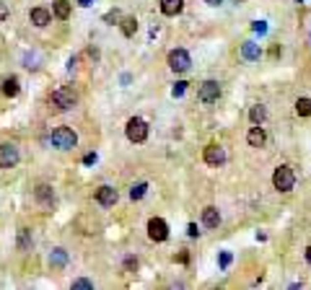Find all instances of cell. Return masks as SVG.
I'll list each match as a JSON object with an SVG mask.
<instances>
[{
  "instance_id": "1",
  "label": "cell",
  "mask_w": 311,
  "mask_h": 290,
  "mask_svg": "<svg viewBox=\"0 0 311 290\" xmlns=\"http://www.w3.org/2000/svg\"><path fill=\"white\" fill-rule=\"evenodd\" d=\"M272 184H275L278 192H290V189L296 187V174H293V169L290 166H278L275 169V174H272Z\"/></svg>"
},
{
  "instance_id": "2",
  "label": "cell",
  "mask_w": 311,
  "mask_h": 290,
  "mask_svg": "<svg viewBox=\"0 0 311 290\" xmlns=\"http://www.w3.org/2000/svg\"><path fill=\"white\" fill-rule=\"evenodd\" d=\"M52 145L57 150H70V148H76L78 145V135L70 130V127H57V130L52 132Z\"/></svg>"
},
{
  "instance_id": "3",
  "label": "cell",
  "mask_w": 311,
  "mask_h": 290,
  "mask_svg": "<svg viewBox=\"0 0 311 290\" xmlns=\"http://www.w3.org/2000/svg\"><path fill=\"white\" fill-rule=\"evenodd\" d=\"M125 135L130 143H145V138H148V124H145L140 117H132L125 127Z\"/></svg>"
},
{
  "instance_id": "4",
  "label": "cell",
  "mask_w": 311,
  "mask_h": 290,
  "mask_svg": "<svg viewBox=\"0 0 311 290\" xmlns=\"http://www.w3.org/2000/svg\"><path fill=\"white\" fill-rule=\"evenodd\" d=\"M50 104L57 106V109H73L76 106V94L70 88H54L52 96H50Z\"/></svg>"
},
{
  "instance_id": "5",
  "label": "cell",
  "mask_w": 311,
  "mask_h": 290,
  "mask_svg": "<svg viewBox=\"0 0 311 290\" xmlns=\"http://www.w3.org/2000/svg\"><path fill=\"white\" fill-rule=\"evenodd\" d=\"M192 65V60H189V52L187 49H171L169 52V68L174 72H187Z\"/></svg>"
},
{
  "instance_id": "6",
  "label": "cell",
  "mask_w": 311,
  "mask_h": 290,
  "mask_svg": "<svg viewBox=\"0 0 311 290\" xmlns=\"http://www.w3.org/2000/svg\"><path fill=\"white\" fill-rule=\"evenodd\" d=\"M148 236L151 241H166L169 239V225L163 218H151L148 220Z\"/></svg>"
},
{
  "instance_id": "7",
  "label": "cell",
  "mask_w": 311,
  "mask_h": 290,
  "mask_svg": "<svg viewBox=\"0 0 311 290\" xmlns=\"http://www.w3.org/2000/svg\"><path fill=\"white\" fill-rule=\"evenodd\" d=\"M18 163V148L13 143H3L0 145V169H13Z\"/></svg>"
},
{
  "instance_id": "8",
  "label": "cell",
  "mask_w": 311,
  "mask_h": 290,
  "mask_svg": "<svg viewBox=\"0 0 311 290\" xmlns=\"http://www.w3.org/2000/svg\"><path fill=\"white\" fill-rule=\"evenodd\" d=\"M200 101H205V104H213L218 101V96H221V83L218 80H205L203 86H200Z\"/></svg>"
},
{
  "instance_id": "9",
  "label": "cell",
  "mask_w": 311,
  "mask_h": 290,
  "mask_svg": "<svg viewBox=\"0 0 311 290\" xmlns=\"http://www.w3.org/2000/svg\"><path fill=\"white\" fill-rule=\"evenodd\" d=\"M203 158H205V163H210V166H221V163H226V150L221 148V145H207Z\"/></svg>"
},
{
  "instance_id": "10",
  "label": "cell",
  "mask_w": 311,
  "mask_h": 290,
  "mask_svg": "<svg viewBox=\"0 0 311 290\" xmlns=\"http://www.w3.org/2000/svg\"><path fill=\"white\" fill-rule=\"evenodd\" d=\"M96 202H99V205H114V202H117V189L109 187V184L99 187V189H96Z\"/></svg>"
},
{
  "instance_id": "11",
  "label": "cell",
  "mask_w": 311,
  "mask_h": 290,
  "mask_svg": "<svg viewBox=\"0 0 311 290\" xmlns=\"http://www.w3.org/2000/svg\"><path fill=\"white\" fill-rule=\"evenodd\" d=\"M246 143H249L252 148H262V145L267 143V135H264L262 124H254V127H252L249 135H246Z\"/></svg>"
},
{
  "instance_id": "12",
  "label": "cell",
  "mask_w": 311,
  "mask_h": 290,
  "mask_svg": "<svg viewBox=\"0 0 311 290\" xmlns=\"http://www.w3.org/2000/svg\"><path fill=\"white\" fill-rule=\"evenodd\" d=\"M29 21L34 24V26H47L50 21H52V13L47 11V8H31V13H29Z\"/></svg>"
},
{
  "instance_id": "13",
  "label": "cell",
  "mask_w": 311,
  "mask_h": 290,
  "mask_svg": "<svg viewBox=\"0 0 311 290\" xmlns=\"http://www.w3.org/2000/svg\"><path fill=\"white\" fill-rule=\"evenodd\" d=\"M184 8V0H161V13L163 16H177Z\"/></svg>"
},
{
  "instance_id": "14",
  "label": "cell",
  "mask_w": 311,
  "mask_h": 290,
  "mask_svg": "<svg viewBox=\"0 0 311 290\" xmlns=\"http://www.w3.org/2000/svg\"><path fill=\"white\" fill-rule=\"evenodd\" d=\"M259 54H262L259 44H254V42H244V44H241V57H244V60L254 62V60H259Z\"/></svg>"
},
{
  "instance_id": "15",
  "label": "cell",
  "mask_w": 311,
  "mask_h": 290,
  "mask_svg": "<svg viewBox=\"0 0 311 290\" xmlns=\"http://www.w3.org/2000/svg\"><path fill=\"white\" fill-rule=\"evenodd\" d=\"M203 223L207 228H218V223H221V213H218V207H205L203 210Z\"/></svg>"
},
{
  "instance_id": "16",
  "label": "cell",
  "mask_w": 311,
  "mask_h": 290,
  "mask_svg": "<svg viewBox=\"0 0 311 290\" xmlns=\"http://www.w3.org/2000/svg\"><path fill=\"white\" fill-rule=\"evenodd\" d=\"M34 194H36V199H39L42 205H52L54 202V192H52V187H47V184H39L34 189Z\"/></svg>"
},
{
  "instance_id": "17",
  "label": "cell",
  "mask_w": 311,
  "mask_h": 290,
  "mask_svg": "<svg viewBox=\"0 0 311 290\" xmlns=\"http://www.w3.org/2000/svg\"><path fill=\"white\" fill-rule=\"evenodd\" d=\"M18 91H21V86H18V78H16V75H8V78H3V94H5L8 98L18 96Z\"/></svg>"
},
{
  "instance_id": "18",
  "label": "cell",
  "mask_w": 311,
  "mask_h": 290,
  "mask_svg": "<svg viewBox=\"0 0 311 290\" xmlns=\"http://www.w3.org/2000/svg\"><path fill=\"white\" fill-rule=\"evenodd\" d=\"M52 13L65 21V18L70 16V3H68V0H54V3H52Z\"/></svg>"
},
{
  "instance_id": "19",
  "label": "cell",
  "mask_w": 311,
  "mask_h": 290,
  "mask_svg": "<svg viewBox=\"0 0 311 290\" xmlns=\"http://www.w3.org/2000/svg\"><path fill=\"white\" fill-rule=\"evenodd\" d=\"M249 120H252V124H262L264 120H267V112H264V106H252L249 109Z\"/></svg>"
},
{
  "instance_id": "20",
  "label": "cell",
  "mask_w": 311,
  "mask_h": 290,
  "mask_svg": "<svg viewBox=\"0 0 311 290\" xmlns=\"http://www.w3.org/2000/svg\"><path fill=\"white\" fill-rule=\"evenodd\" d=\"M65 262H68L65 249H54V251H52V257H50V265H52V267H65Z\"/></svg>"
},
{
  "instance_id": "21",
  "label": "cell",
  "mask_w": 311,
  "mask_h": 290,
  "mask_svg": "<svg viewBox=\"0 0 311 290\" xmlns=\"http://www.w3.org/2000/svg\"><path fill=\"white\" fill-rule=\"evenodd\" d=\"M296 112H298V117H309L311 114V98H298L296 101Z\"/></svg>"
},
{
  "instance_id": "22",
  "label": "cell",
  "mask_w": 311,
  "mask_h": 290,
  "mask_svg": "<svg viewBox=\"0 0 311 290\" xmlns=\"http://www.w3.org/2000/svg\"><path fill=\"white\" fill-rule=\"evenodd\" d=\"M145 192H148V184H145V181H140V184H135V187L130 189V199H143Z\"/></svg>"
},
{
  "instance_id": "23",
  "label": "cell",
  "mask_w": 311,
  "mask_h": 290,
  "mask_svg": "<svg viewBox=\"0 0 311 290\" xmlns=\"http://www.w3.org/2000/svg\"><path fill=\"white\" fill-rule=\"evenodd\" d=\"M135 29H138V21H135V18H125V21H122V34L125 36H132Z\"/></svg>"
},
{
  "instance_id": "24",
  "label": "cell",
  "mask_w": 311,
  "mask_h": 290,
  "mask_svg": "<svg viewBox=\"0 0 311 290\" xmlns=\"http://www.w3.org/2000/svg\"><path fill=\"white\" fill-rule=\"evenodd\" d=\"M231 259H233V257H231V251H221V259H218V265L226 269L228 265H231Z\"/></svg>"
},
{
  "instance_id": "25",
  "label": "cell",
  "mask_w": 311,
  "mask_h": 290,
  "mask_svg": "<svg viewBox=\"0 0 311 290\" xmlns=\"http://www.w3.org/2000/svg\"><path fill=\"white\" fill-rule=\"evenodd\" d=\"M73 288H78V290H91V288H94V283H91V280H76V283H73Z\"/></svg>"
},
{
  "instance_id": "26",
  "label": "cell",
  "mask_w": 311,
  "mask_h": 290,
  "mask_svg": "<svg viewBox=\"0 0 311 290\" xmlns=\"http://www.w3.org/2000/svg\"><path fill=\"white\" fill-rule=\"evenodd\" d=\"M18 246L21 249L29 246V233H26V228H21V233H18Z\"/></svg>"
},
{
  "instance_id": "27",
  "label": "cell",
  "mask_w": 311,
  "mask_h": 290,
  "mask_svg": "<svg viewBox=\"0 0 311 290\" xmlns=\"http://www.w3.org/2000/svg\"><path fill=\"white\" fill-rule=\"evenodd\" d=\"M184 91H187V83H184V80H179V83L174 86L171 94H174V96H184Z\"/></svg>"
},
{
  "instance_id": "28",
  "label": "cell",
  "mask_w": 311,
  "mask_h": 290,
  "mask_svg": "<svg viewBox=\"0 0 311 290\" xmlns=\"http://www.w3.org/2000/svg\"><path fill=\"white\" fill-rule=\"evenodd\" d=\"M104 21H106V24H114V21H120V11H109V13L104 16Z\"/></svg>"
},
{
  "instance_id": "29",
  "label": "cell",
  "mask_w": 311,
  "mask_h": 290,
  "mask_svg": "<svg viewBox=\"0 0 311 290\" xmlns=\"http://www.w3.org/2000/svg\"><path fill=\"white\" fill-rule=\"evenodd\" d=\"M252 29L257 31V34H264V31H267V24H264V21H254V24H252Z\"/></svg>"
},
{
  "instance_id": "30",
  "label": "cell",
  "mask_w": 311,
  "mask_h": 290,
  "mask_svg": "<svg viewBox=\"0 0 311 290\" xmlns=\"http://www.w3.org/2000/svg\"><path fill=\"white\" fill-rule=\"evenodd\" d=\"M8 13H11V11H8V5L3 3V0H0V24H3L5 18H8Z\"/></svg>"
},
{
  "instance_id": "31",
  "label": "cell",
  "mask_w": 311,
  "mask_h": 290,
  "mask_svg": "<svg viewBox=\"0 0 311 290\" xmlns=\"http://www.w3.org/2000/svg\"><path fill=\"white\" fill-rule=\"evenodd\" d=\"M125 267H127V269H138V259H135V257H127V259H125Z\"/></svg>"
},
{
  "instance_id": "32",
  "label": "cell",
  "mask_w": 311,
  "mask_h": 290,
  "mask_svg": "<svg viewBox=\"0 0 311 290\" xmlns=\"http://www.w3.org/2000/svg\"><path fill=\"white\" fill-rule=\"evenodd\" d=\"M187 233L192 236V239H197V236H200V228H197L195 223H189V225H187Z\"/></svg>"
},
{
  "instance_id": "33",
  "label": "cell",
  "mask_w": 311,
  "mask_h": 290,
  "mask_svg": "<svg viewBox=\"0 0 311 290\" xmlns=\"http://www.w3.org/2000/svg\"><path fill=\"white\" fill-rule=\"evenodd\" d=\"M177 262H179V265H187V262H189V254H187V251H179V254H177Z\"/></svg>"
},
{
  "instance_id": "34",
  "label": "cell",
  "mask_w": 311,
  "mask_h": 290,
  "mask_svg": "<svg viewBox=\"0 0 311 290\" xmlns=\"http://www.w3.org/2000/svg\"><path fill=\"white\" fill-rule=\"evenodd\" d=\"M83 163H86V166H91V163H96V153H86V156H83Z\"/></svg>"
},
{
  "instance_id": "35",
  "label": "cell",
  "mask_w": 311,
  "mask_h": 290,
  "mask_svg": "<svg viewBox=\"0 0 311 290\" xmlns=\"http://www.w3.org/2000/svg\"><path fill=\"white\" fill-rule=\"evenodd\" d=\"M304 257H306V262L311 265V243H309V249H306V254H304Z\"/></svg>"
},
{
  "instance_id": "36",
  "label": "cell",
  "mask_w": 311,
  "mask_h": 290,
  "mask_svg": "<svg viewBox=\"0 0 311 290\" xmlns=\"http://www.w3.org/2000/svg\"><path fill=\"white\" fill-rule=\"evenodd\" d=\"M91 3H94V0H78V5H83V8H88Z\"/></svg>"
},
{
  "instance_id": "37",
  "label": "cell",
  "mask_w": 311,
  "mask_h": 290,
  "mask_svg": "<svg viewBox=\"0 0 311 290\" xmlns=\"http://www.w3.org/2000/svg\"><path fill=\"white\" fill-rule=\"evenodd\" d=\"M205 3H207V5H221L223 0H205Z\"/></svg>"
}]
</instances>
